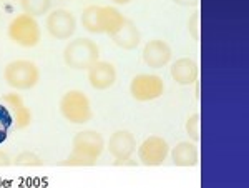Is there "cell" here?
<instances>
[{"label": "cell", "instance_id": "obj_1", "mask_svg": "<svg viewBox=\"0 0 249 188\" xmlns=\"http://www.w3.org/2000/svg\"><path fill=\"white\" fill-rule=\"evenodd\" d=\"M71 155L60 162L62 167H93L105 150V138L95 130L78 132L71 143Z\"/></svg>", "mask_w": 249, "mask_h": 188}, {"label": "cell", "instance_id": "obj_2", "mask_svg": "<svg viewBox=\"0 0 249 188\" xmlns=\"http://www.w3.org/2000/svg\"><path fill=\"white\" fill-rule=\"evenodd\" d=\"M63 60L73 70H88L100 60V49L87 37L75 38L63 50Z\"/></svg>", "mask_w": 249, "mask_h": 188}, {"label": "cell", "instance_id": "obj_3", "mask_svg": "<svg viewBox=\"0 0 249 188\" xmlns=\"http://www.w3.org/2000/svg\"><path fill=\"white\" fill-rule=\"evenodd\" d=\"M3 80L10 89L30 90L40 80V70L30 60H14L3 69Z\"/></svg>", "mask_w": 249, "mask_h": 188}, {"label": "cell", "instance_id": "obj_4", "mask_svg": "<svg viewBox=\"0 0 249 188\" xmlns=\"http://www.w3.org/2000/svg\"><path fill=\"white\" fill-rule=\"evenodd\" d=\"M60 113L67 122L80 125L90 122L93 117L90 98L80 90H70L60 100Z\"/></svg>", "mask_w": 249, "mask_h": 188}, {"label": "cell", "instance_id": "obj_5", "mask_svg": "<svg viewBox=\"0 0 249 188\" xmlns=\"http://www.w3.org/2000/svg\"><path fill=\"white\" fill-rule=\"evenodd\" d=\"M9 38L17 45L23 47V49H34L38 45L42 32H40V25L37 19L32 17L29 14L17 15L9 23Z\"/></svg>", "mask_w": 249, "mask_h": 188}, {"label": "cell", "instance_id": "obj_6", "mask_svg": "<svg viewBox=\"0 0 249 188\" xmlns=\"http://www.w3.org/2000/svg\"><path fill=\"white\" fill-rule=\"evenodd\" d=\"M163 92V78L153 74H140L130 83V94L136 102H151L161 97Z\"/></svg>", "mask_w": 249, "mask_h": 188}, {"label": "cell", "instance_id": "obj_7", "mask_svg": "<svg viewBox=\"0 0 249 188\" xmlns=\"http://www.w3.org/2000/svg\"><path fill=\"white\" fill-rule=\"evenodd\" d=\"M168 153H170V145L161 137H148L138 149V158L144 167H160L164 163Z\"/></svg>", "mask_w": 249, "mask_h": 188}, {"label": "cell", "instance_id": "obj_8", "mask_svg": "<svg viewBox=\"0 0 249 188\" xmlns=\"http://www.w3.org/2000/svg\"><path fill=\"white\" fill-rule=\"evenodd\" d=\"M47 30L53 38L67 40L77 30V19L70 10H53L47 17Z\"/></svg>", "mask_w": 249, "mask_h": 188}, {"label": "cell", "instance_id": "obj_9", "mask_svg": "<svg viewBox=\"0 0 249 188\" xmlns=\"http://www.w3.org/2000/svg\"><path fill=\"white\" fill-rule=\"evenodd\" d=\"M173 50L164 40H150L143 49V62L150 69H163L170 63Z\"/></svg>", "mask_w": 249, "mask_h": 188}, {"label": "cell", "instance_id": "obj_10", "mask_svg": "<svg viewBox=\"0 0 249 188\" xmlns=\"http://www.w3.org/2000/svg\"><path fill=\"white\" fill-rule=\"evenodd\" d=\"M88 82L95 90H108L115 85L116 82V69L113 63L102 62L98 60L96 63L88 69Z\"/></svg>", "mask_w": 249, "mask_h": 188}, {"label": "cell", "instance_id": "obj_11", "mask_svg": "<svg viewBox=\"0 0 249 188\" xmlns=\"http://www.w3.org/2000/svg\"><path fill=\"white\" fill-rule=\"evenodd\" d=\"M136 150V140L133 133L128 130H118L108 140V151L115 160H126L131 158L133 151Z\"/></svg>", "mask_w": 249, "mask_h": 188}, {"label": "cell", "instance_id": "obj_12", "mask_svg": "<svg viewBox=\"0 0 249 188\" xmlns=\"http://www.w3.org/2000/svg\"><path fill=\"white\" fill-rule=\"evenodd\" d=\"M2 102L10 110L12 117H14V127L17 130H23L32 123V113L29 107L25 105L23 98L17 94H5L2 97Z\"/></svg>", "mask_w": 249, "mask_h": 188}, {"label": "cell", "instance_id": "obj_13", "mask_svg": "<svg viewBox=\"0 0 249 188\" xmlns=\"http://www.w3.org/2000/svg\"><path fill=\"white\" fill-rule=\"evenodd\" d=\"M110 37L115 42V45L123 50H135L142 42V34H140L136 23L128 19H124L123 25Z\"/></svg>", "mask_w": 249, "mask_h": 188}, {"label": "cell", "instance_id": "obj_14", "mask_svg": "<svg viewBox=\"0 0 249 188\" xmlns=\"http://www.w3.org/2000/svg\"><path fill=\"white\" fill-rule=\"evenodd\" d=\"M198 63L191 58H178L171 67V78L178 85H195L198 83Z\"/></svg>", "mask_w": 249, "mask_h": 188}, {"label": "cell", "instance_id": "obj_15", "mask_svg": "<svg viewBox=\"0 0 249 188\" xmlns=\"http://www.w3.org/2000/svg\"><path fill=\"white\" fill-rule=\"evenodd\" d=\"M171 158H173V163H175L176 167H181V169L196 167L199 163L198 147L191 142H179L178 145L173 149Z\"/></svg>", "mask_w": 249, "mask_h": 188}, {"label": "cell", "instance_id": "obj_16", "mask_svg": "<svg viewBox=\"0 0 249 188\" xmlns=\"http://www.w3.org/2000/svg\"><path fill=\"white\" fill-rule=\"evenodd\" d=\"M124 22V15L115 7H102V34L113 35Z\"/></svg>", "mask_w": 249, "mask_h": 188}, {"label": "cell", "instance_id": "obj_17", "mask_svg": "<svg viewBox=\"0 0 249 188\" xmlns=\"http://www.w3.org/2000/svg\"><path fill=\"white\" fill-rule=\"evenodd\" d=\"M82 27L90 34H102V7H87L82 14Z\"/></svg>", "mask_w": 249, "mask_h": 188}, {"label": "cell", "instance_id": "obj_18", "mask_svg": "<svg viewBox=\"0 0 249 188\" xmlns=\"http://www.w3.org/2000/svg\"><path fill=\"white\" fill-rule=\"evenodd\" d=\"M23 14H29L32 17L45 15L52 7V0H20Z\"/></svg>", "mask_w": 249, "mask_h": 188}, {"label": "cell", "instance_id": "obj_19", "mask_svg": "<svg viewBox=\"0 0 249 188\" xmlns=\"http://www.w3.org/2000/svg\"><path fill=\"white\" fill-rule=\"evenodd\" d=\"M12 129H14V117L5 103L0 100V143L5 142Z\"/></svg>", "mask_w": 249, "mask_h": 188}, {"label": "cell", "instance_id": "obj_20", "mask_svg": "<svg viewBox=\"0 0 249 188\" xmlns=\"http://www.w3.org/2000/svg\"><path fill=\"white\" fill-rule=\"evenodd\" d=\"M12 163L17 167H43L45 162L34 151H20V153L12 160Z\"/></svg>", "mask_w": 249, "mask_h": 188}, {"label": "cell", "instance_id": "obj_21", "mask_svg": "<svg viewBox=\"0 0 249 188\" xmlns=\"http://www.w3.org/2000/svg\"><path fill=\"white\" fill-rule=\"evenodd\" d=\"M184 130H186V133L190 135V138L193 142H199L201 135H199V115L198 113H193L191 117L186 120Z\"/></svg>", "mask_w": 249, "mask_h": 188}, {"label": "cell", "instance_id": "obj_22", "mask_svg": "<svg viewBox=\"0 0 249 188\" xmlns=\"http://www.w3.org/2000/svg\"><path fill=\"white\" fill-rule=\"evenodd\" d=\"M188 30H190V35L193 40H199V14L195 12L191 14L190 20H188Z\"/></svg>", "mask_w": 249, "mask_h": 188}, {"label": "cell", "instance_id": "obj_23", "mask_svg": "<svg viewBox=\"0 0 249 188\" xmlns=\"http://www.w3.org/2000/svg\"><path fill=\"white\" fill-rule=\"evenodd\" d=\"M10 165H12V158L3 150H0V167H10Z\"/></svg>", "mask_w": 249, "mask_h": 188}, {"label": "cell", "instance_id": "obj_24", "mask_svg": "<svg viewBox=\"0 0 249 188\" xmlns=\"http://www.w3.org/2000/svg\"><path fill=\"white\" fill-rule=\"evenodd\" d=\"M173 2L181 7H198L199 0H173Z\"/></svg>", "mask_w": 249, "mask_h": 188}, {"label": "cell", "instance_id": "obj_25", "mask_svg": "<svg viewBox=\"0 0 249 188\" xmlns=\"http://www.w3.org/2000/svg\"><path fill=\"white\" fill-rule=\"evenodd\" d=\"M115 3H120V5H124V3H128L130 0H113Z\"/></svg>", "mask_w": 249, "mask_h": 188}]
</instances>
